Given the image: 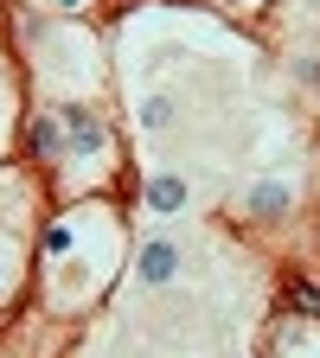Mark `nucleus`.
Masks as SVG:
<instances>
[{"label": "nucleus", "instance_id": "f257e3e1", "mask_svg": "<svg viewBox=\"0 0 320 358\" xmlns=\"http://www.w3.org/2000/svg\"><path fill=\"white\" fill-rule=\"evenodd\" d=\"M173 275H179V243L148 237V243H141V282H148V288H167Z\"/></svg>", "mask_w": 320, "mask_h": 358}, {"label": "nucleus", "instance_id": "20e7f679", "mask_svg": "<svg viewBox=\"0 0 320 358\" xmlns=\"http://www.w3.org/2000/svg\"><path fill=\"white\" fill-rule=\"evenodd\" d=\"M250 211L256 217H282L288 211V186H282V179H263V186L250 192Z\"/></svg>", "mask_w": 320, "mask_h": 358}, {"label": "nucleus", "instance_id": "7ed1b4c3", "mask_svg": "<svg viewBox=\"0 0 320 358\" xmlns=\"http://www.w3.org/2000/svg\"><path fill=\"white\" fill-rule=\"evenodd\" d=\"M148 205L154 211H179V205H186V179H179V173H154L148 179Z\"/></svg>", "mask_w": 320, "mask_h": 358}, {"label": "nucleus", "instance_id": "f03ea898", "mask_svg": "<svg viewBox=\"0 0 320 358\" xmlns=\"http://www.w3.org/2000/svg\"><path fill=\"white\" fill-rule=\"evenodd\" d=\"M64 141H71L77 154H103L109 134H103V122L90 115V109H64Z\"/></svg>", "mask_w": 320, "mask_h": 358}, {"label": "nucleus", "instance_id": "6e6552de", "mask_svg": "<svg viewBox=\"0 0 320 358\" xmlns=\"http://www.w3.org/2000/svg\"><path fill=\"white\" fill-rule=\"evenodd\" d=\"M58 7H77V0H58Z\"/></svg>", "mask_w": 320, "mask_h": 358}, {"label": "nucleus", "instance_id": "423d86ee", "mask_svg": "<svg viewBox=\"0 0 320 358\" xmlns=\"http://www.w3.org/2000/svg\"><path fill=\"white\" fill-rule=\"evenodd\" d=\"M173 115H179V103H173V96H148V103H141V128H167Z\"/></svg>", "mask_w": 320, "mask_h": 358}, {"label": "nucleus", "instance_id": "0eeeda50", "mask_svg": "<svg viewBox=\"0 0 320 358\" xmlns=\"http://www.w3.org/2000/svg\"><path fill=\"white\" fill-rule=\"evenodd\" d=\"M45 250H52V256H64V250H71V231H64V224H52V231H45Z\"/></svg>", "mask_w": 320, "mask_h": 358}, {"label": "nucleus", "instance_id": "39448f33", "mask_svg": "<svg viewBox=\"0 0 320 358\" xmlns=\"http://www.w3.org/2000/svg\"><path fill=\"white\" fill-rule=\"evenodd\" d=\"M32 148H39V154H58V148H64V128H58L52 115H39V122H32Z\"/></svg>", "mask_w": 320, "mask_h": 358}]
</instances>
